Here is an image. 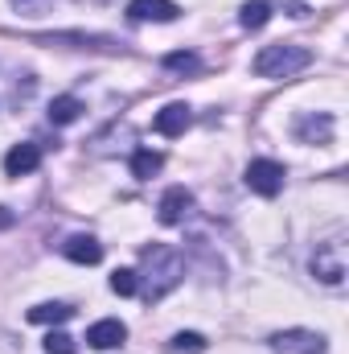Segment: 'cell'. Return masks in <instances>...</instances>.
I'll return each mask as SVG.
<instances>
[{"label":"cell","mask_w":349,"mask_h":354,"mask_svg":"<svg viewBox=\"0 0 349 354\" xmlns=\"http://www.w3.org/2000/svg\"><path fill=\"white\" fill-rule=\"evenodd\" d=\"M308 62H312V50L275 41V46H263L259 54H255L251 71H255L259 79H292V75H296V71H304Z\"/></svg>","instance_id":"6da1fadb"},{"label":"cell","mask_w":349,"mask_h":354,"mask_svg":"<svg viewBox=\"0 0 349 354\" xmlns=\"http://www.w3.org/2000/svg\"><path fill=\"white\" fill-rule=\"evenodd\" d=\"M148 256L161 264L152 276H148V297L157 301V297H165L177 280H181V256H177L173 248H148Z\"/></svg>","instance_id":"7a4b0ae2"},{"label":"cell","mask_w":349,"mask_h":354,"mask_svg":"<svg viewBox=\"0 0 349 354\" xmlns=\"http://www.w3.org/2000/svg\"><path fill=\"white\" fill-rule=\"evenodd\" d=\"M243 181H247V189H255L259 198H275L279 189H283V165L279 161H251L247 165V174H243Z\"/></svg>","instance_id":"3957f363"},{"label":"cell","mask_w":349,"mask_h":354,"mask_svg":"<svg viewBox=\"0 0 349 354\" xmlns=\"http://www.w3.org/2000/svg\"><path fill=\"white\" fill-rule=\"evenodd\" d=\"M271 351H279V354H325V338L312 334V330H283V334H271Z\"/></svg>","instance_id":"277c9868"},{"label":"cell","mask_w":349,"mask_h":354,"mask_svg":"<svg viewBox=\"0 0 349 354\" xmlns=\"http://www.w3.org/2000/svg\"><path fill=\"white\" fill-rule=\"evenodd\" d=\"M189 210H193V194H189L185 185H173V189H165V198H161V206H157V218H161L165 227H177Z\"/></svg>","instance_id":"5b68a950"},{"label":"cell","mask_w":349,"mask_h":354,"mask_svg":"<svg viewBox=\"0 0 349 354\" xmlns=\"http://www.w3.org/2000/svg\"><path fill=\"white\" fill-rule=\"evenodd\" d=\"M123 338H128V326L115 317H103L87 330V346H94V351H115V346H123Z\"/></svg>","instance_id":"8992f818"},{"label":"cell","mask_w":349,"mask_h":354,"mask_svg":"<svg viewBox=\"0 0 349 354\" xmlns=\"http://www.w3.org/2000/svg\"><path fill=\"white\" fill-rule=\"evenodd\" d=\"M37 165H41V149L29 145V140H25V145H12V149L4 153V174L8 177H25V174H33Z\"/></svg>","instance_id":"52a82bcc"},{"label":"cell","mask_w":349,"mask_h":354,"mask_svg":"<svg viewBox=\"0 0 349 354\" xmlns=\"http://www.w3.org/2000/svg\"><path fill=\"white\" fill-rule=\"evenodd\" d=\"M128 17L132 21H177L181 8L173 0H132L128 4Z\"/></svg>","instance_id":"ba28073f"},{"label":"cell","mask_w":349,"mask_h":354,"mask_svg":"<svg viewBox=\"0 0 349 354\" xmlns=\"http://www.w3.org/2000/svg\"><path fill=\"white\" fill-rule=\"evenodd\" d=\"M189 120H193V115H189V107H185V103H169V107H161V111H157L152 128H157L161 136H181V132L189 128Z\"/></svg>","instance_id":"9c48e42d"},{"label":"cell","mask_w":349,"mask_h":354,"mask_svg":"<svg viewBox=\"0 0 349 354\" xmlns=\"http://www.w3.org/2000/svg\"><path fill=\"white\" fill-rule=\"evenodd\" d=\"M62 252H66V260H74V264H99V260H103V243H99L94 235H70Z\"/></svg>","instance_id":"30bf717a"},{"label":"cell","mask_w":349,"mask_h":354,"mask_svg":"<svg viewBox=\"0 0 349 354\" xmlns=\"http://www.w3.org/2000/svg\"><path fill=\"white\" fill-rule=\"evenodd\" d=\"M296 136L304 140V145H325L329 136H333V115H304L300 124H296Z\"/></svg>","instance_id":"8fae6325"},{"label":"cell","mask_w":349,"mask_h":354,"mask_svg":"<svg viewBox=\"0 0 349 354\" xmlns=\"http://www.w3.org/2000/svg\"><path fill=\"white\" fill-rule=\"evenodd\" d=\"M70 317H74V309L62 305V301H46V305H33L29 309V322H37V326H62Z\"/></svg>","instance_id":"7c38bea8"},{"label":"cell","mask_w":349,"mask_h":354,"mask_svg":"<svg viewBox=\"0 0 349 354\" xmlns=\"http://www.w3.org/2000/svg\"><path fill=\"white\" fill-rule=\"evenodd\" d=\"M46 115H50V124H58V128H62V124H74V120L83 115V103H79L74 95H58Z\"/></svg>","instance_id":"4fadbf2b"},{"label":"cell","mask_w":349,"mask_h":354,"mask_svg":"<svg viewBox=\"0 0 349 354\" xmlns=\"http://www.w3.org/2000/svg\"><path fill=\"white\" fill-rule=\"evenodd\" d=\"M271 21V4L267 0H247L243 8H239V25L243 29H263Z\"/></svg>","instance_id":"5bb4252c"},{"label":"cell","mask_w":349,"mask_h":354,"mask_svg":"<svg viewBox=\"0 0 349 354\" xmlns=\"http://www.w3.org/2000/svg\"><path fill=\"white\" fill-rule=\"evenodd\" d=\"M161 165H165V157H161V153H152V149H140V153L132 157V174L140 177V181L157 177V174H161Z\"/></svg>","instance_id":"9a60e30c"},{"label":"cell","mask_w":349,"mask_h":354,"mask_svg":"<svg viewBox=\"0 0 349 354\" xmlns=\"http://www.w3.org/2000/svg\"><path fill=\"white\" fill-rule=\"evenodd\" d=\"M312 272H317L325 284H341V280H346V264H341V260H329L325 252L312 256Z\"/></svg>","instance_id":"2e32d148"},{"label":"cell","mask_w":349,"mask_h":354,"mask_svg":"<svg viewBox=\"0 0 349 354\" xmlns=\"http://www.w3.org/2000/svg\"><path fill=\"white\" fill-rule=\"evenodd\" d=\"M111 292H119V297H136V292H140V272H132V268L111 272Z\"/></svg>","instance_id":"e0dca14e"},{"label":"cell","mask_w":349,"mask_h":354,"mask_svg":"<svg viewBox=\"0 0 349 354\" xmlns=\"http://www.w3.org/2000/svg\"><path fill=\"white\" fill-rule=\"evenodd\" d=\"M173 351L201 354V351H206V338H201V334H193V330H181V334H173Z\"/></svg>","instance_id":"ac0fdd59"},{"label":"cell","mask_w":349,"mask_h":354,"mask_svg":"<svg viewBox=\"0 0 349 354\" xmlns=\"http://www.w3.org/2000/svg\"><path fill=\"white\" fill-rule=\"evenodd\" d=\"M46 354H79V346H74V338H70V334L54 330V334L46 338Z\"/></svg>","instance_id":"d6986e66"},{"label":"cell","mask_w":349,"mask_h":354,"mask_svg":"<svg viewBox=\"0 0 349 354\" xmlns=\"http://www.w3.org/2000/svg\"><path fill=\"white\" fill-rule=\"evenodd\" d=\"M165 66H169V71H197V58H193V54H169Z\"/></svg>","instance_id":"ffe728a7"},{"label":"cell","mask_w":349,"mask_h":354,"mask_svg":"<svg viewBox=\"0 0 349 354\" xmlns=\"http://www.w3.org/2000/svg\"><path fill=\"white\" fill-rule=\"evenodd\" d=\"M8 223H12V214H8V210L0 206V227H8Z\"/></svg>","instance_id":"44dd1931"}]
</instances>
